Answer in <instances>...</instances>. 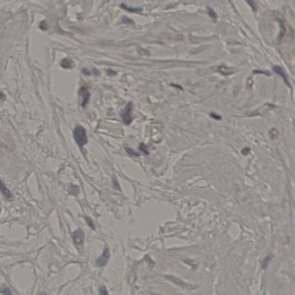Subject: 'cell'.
Returning <instances> with one entry per match:
<instances>
[{"label":"cell","mask_w":295,"mask_h":295,"mask_svg":"<svg viewBox=\"0 0 295 295\" xmlns=\"http://www.w3.org/2000/svg\"><path fill=\"white\" fill-rule=\"evenodd\" d=\"M80 93L83 96V102H82V106L84 107L85 104L87 103L88 99L89 98V93L88 91L84 87H83L80 89Z\"/></svg>","instance_id":"7"},{"label":"cell","mask_w":295,"mask_h":295,"mask_svg":"<svg viewBox=\"0 0 295 295\" xmlns=\"http://www.w3.org/2000/svg\"><path fill=\"white\" fill-rule=\"evenodd\" d=\"M125 150H126L127 153L131 156H140L138 153L134 151L133 149H131L128 147H125Z\"/></svg>","instance_id":"14"},{"label":"cell","mask_w":295,"mask_h":295,"mask_svg":"<svg viewBox=\"0 0 295 295\" xmlns=\"http://www.w3.org/2000/svg\"><path fill=\"white\" fill-rule=\"evenodd\" d=\"M269 135H270V137L273 140L277 138L278 135V130L275 128L272 129L269 131Z\"/></svg>","instance_id":"11"},{"label":"cell","mask_w":295,"mask_h":295,"mask_svg":"<svg viewBox=\"0 0 295 295\" xmlns=\"http://www.w3.org/2000/svg\"><path fill=\"white\" fill-rule=\"evenodd\" d=\"M133 105L131 102H129L127 104L124 110L122 111L121 113L122 119L126 125H130L132 122L131 118V112L133 110Z\"/></svg>","instance_id":"2"},{"label":"cell","mask_w":295,"mask_h":295,"mask_svg":"<svg viewBox=\"0 0 295 295\" xmlns=\"http://www.w3.org/2000/svg\"><path fill=\"white\" fill-rule=\"evenodd\" d=\"M107 73L110 76H115L117 74V72H115V71H114V70H113L111 69H108L107 70Z\"/></svg>","instance_id":"21"},{"label":"cell","mask_w":295,"mask_h":295,"mask_svg":"<svg viewBox=\"0 0 295 295\" xmlns=\"http://www.w3.org/2000/svg\"><path fill=\"white\" fill-rule=\"evenodd\" d=\"M85 220L86 222V223L88 224V226L92 229H95V225L94 224V222H93L92 220L91 219V218H90L89 216H85Z\"/></svg>","instance_id":"12"},{"label":"cell","mask_w":295,"mask_h":295,"mask_svg":"<svg viewBox=\"0 0 295 295\" xmlns=\"http://www.w3.org/2000/svg\"><path fill=\"white\" fill-rule=\"evenodd\" d=\"M246 1L248 2V3L250 5V6L252 8L253 10H256V5H255L254 1L253 0H246Z\"/></svg>","instance_id":"20"},{"label":"cell","mask_w":295,"mask_h":295,"mask_svg":"<svg viewBox=\"0 0 295 295\" xmlns=\"http://www.w3.org/2000/svg\"><path fill=\"white\" fill-rule=\"evenodd\" d=\"M39 28L42 30H46L48 28V26H47V24L46 23V22L45 21H42L41 23H40V25H39Z\"/></svg>","instance_id":"17"},{"label":"cell","mask_w":295,"mask_h":295,"mask_svg":"<svg viewBox=\"0 0 295 295\" xmlns=\"http://www.w3.org/2000/svg\"><path fill=\"white\" fill-rule=\"evenodd\" d=\"M99 294L100 295H107L108 294V292L107 291V289L103 285L102 286L100 289H99Z\"/></svg>","instance_id":"18"},{"label":"cell","mask_w":295,"mask_h":295,"mask_svg":"<svg viewBox=\"0 0 295 295\" xmlns=\"http://www.w3.org/2000/svg\"><path fill=\"white\" fill-rule=\"evenodd\" d=\"M73 135L75 140L79 146H83L88 142L86 130L83 127L81 126L76 127L74 130Z\"/></svg>","instance_id":"1"},{"label":"cell","mask_w":295,"mask_h":295,"mask_svg":"<svg viewBox=\"0 0 295 295\" xmlns=\"http://www.w3.org/2000/svg\"><path fill=\"white\" fill-rule=\"evenodd\" d=\"M61 65L63 68L69 69L73 67L74 63L73 61L69 58H64L62 60L61 62Z\"/></svg>","instance_id":"6"},{"label":"cell","mask_w":295,"mask_h":295,"mask_svg":"<svg viewBox=\"0 0 295 295\" xmlns=\"http://www.w3.org/2000/svg\"><path fill=\"white\" fill-rule=\"evenodd\" d=\"M211 116L215 120H220L221 119V116H219L218 115L215 114V113H211Z\"/></svg>","instance_id":"23"},{"label":"cell","mask_w":295,"mask_h":295,"mask_svg":"<svg viewBox=\"0 0 295 295\" xmlns=\"http://www.w3.org/2000/svg\"><path fill=\"white\" fill-rule=\"evenodd\" d=\"M93 73H94L96 75H99V71H98V70H96V69H94V70H93Z\"/></svg>","instance_id":"27"},{"label":"cell","mask_w":295,"mask_h":295,"mask_svg":"<svg viewBox=\"0 0 295 295\" xmlns=\"http://www.w3.org/2000/svg\"><path fill=\"white\" fill-rule=\"evenodd\" d=\"M110 258V251L108 248L106 247L102 255L98 258L96 260V265L99 267H103L107 264V262Z\"/></svg>","instance_id":"3"},{"label":"cell","mask_w":295,"mask_h":295,"mask_svg":"<svg viewBox=\"0 0 295 295\" xmlns=\"http://www.w3.org/2000/svg\"><path fill=\"white\" fill-rule=\"evenodd\" d=\"M1 292L3 293V294H5V295L11 294V292L10 291V289L8 288V287H1Z\"/></svg>","instance_id":"16"},{"label":"cell","mask_w":295,"mask_h":295,"mask_svg":"<svg viewBox=\"0 0 295 295\" xmlns=\"http://www.w3.org/2000/svg\"><path fill=\"white\" fill-rule=\"evenodd\" d=\"M84 233L80 229L75 231L73 234V239L77 246H82L84 244Z\"/></svg>","instance_id":"4"},{"label":"cell","mask_w":295,"mask_h":295,"mask_svg":"<svg viewBox=\"0 0 295 295\" xmlns=\"http://www.w3.org/2000/svg\"><path fill=\"white\" fill-rule=\"evenodd\" d=\"M250 149L249 148H244L242 151V153L243 155H247L249 152H250Z\"/></svg>","instance_id":"24"},{"label":"cell","mask_w":295,"mask_h":295,"mask_svg":"<svg viewBox=\"0 0 295 295\" xmlns=\"http://www.w3.org/2000/svg\"><path fill=\"white\" fill-rule=\"evenodd\" d=\"M122 23H124L125 24H130L134 23L133 20H131V19L126 17H124V19H122Z\"/></svg>","instance_id":"19"},{"label":"cell","mask_w":295,"mask_h":295,"mask_svg":"<svg viewBox=\"0 0 295 295\" xmlns=\"http://www.w3.org/2000/svg\"><path fill=\"white\" fill-rule=\"evenodd\" d=\"M139 149H140V151H141L142 152H143L144 153H145L146 155H148L149 154V152L148 151V149H147V146L145 145V144H144V143H141L140 145V147H139Z\"/></svg>","instance_id":"15"},{"label":"cell","mask_w":295,"mask_h":295,"mask_svg":"<svg viewBox=\"0 0 295 295\" xmlns=\"http://www.w3.org/2000/svg\"><path fill=\"white\" fill-rule=\"evenodd\" d=\"M1 191L2 194H3V196L6 199H9L11 198L12 195H11L10 191L6 188V187L2 183V182H1Z\"/></svg>","instance_id":"9"},{"label":"cell","mask_w":295,"mask_h":295,"mask_svg":"<svg viewBox=\"0 0 295 295\" xmlns=\"http://www.w3.org/2000/svg\"><path fill=\"white\" fill-rule=\"evenodd\" d=\"M121 7L122 8H123L124 9L127 10L130 12H132V13H140L142 10L141 8H135L128 7L125 3H122L121 5Z\"/></svg>","instance_id":"10"},{"label":"cell","mask_w":295,"mask_h":295,"mask_svg":"<svg viewBox=\"0 0 295 295\" xmlns=\"http://www.w3.org/2000/svg\"><path fill=\"white\" fill-rule=\"evenodd\" d=\"M273 70L275 73L280 75L284 79V80L287 84L288 85V86H290V84L289 83V81H288V77L286 75V73H285V72L283 70V69L281 67H280L279 66H275L273 68Z\"/></svg>","instance_id":"5"},{"label":"cell","mask_w":295,"mask_h":295,"mask_svg":"<svg viewBox=\"0 0 295 295\" xmlns=\"http://www.w3.org/2000/svg\"><path fill=\"white\" fill-rule=\"evenodd\" d=\"M208 14L211 18L213 20V21H216L217 20V15L216 14L214 11L211 8H208Z\"/></svg>","instance_id":"13"},{"label":"cell","mask_w":295,"mask_h":295,"mask_svg":"<svg viewBox=\"0 0 295 295\" xmlns=\"http://www.w3.org/2000/svg\"><path fill=\"white\" fill-rule=\"evenodd\" d=\"M218 70H219V72L222 75L226 76L231 75H232L234 73L233 70L231 69H230V68H228V67H227L225 66H223V65L220 66L218 68Z\"/></svg>","instance_id":"8"},{"label":"cell","mask_w":295,"mask_h":295,"mask_svg":"<svg viewBox=\"0 0 295 295\" xmlns=\"http://www.w3.org/2000/svg\"><path fill=\"white\" fill-rule=\"evenodd\" d=\"M82 73L85 76L91 75V72L88 69H87L86 68H85L82 69Z\"/></svg>","instance_id":"25"},{"label":"cell","mask_w":295,"mask_h":295,"mask_svg":"<svg viewBox=\"0 0 295 295\" xmlns=\"http://www.w3.org/2000/svg\"><path fill=\"white\" fill-rule=\"evenodd\" d=\"M172 85L173 86H174V87H176V88H179V89H180V90H182V89H183L182 87L181 86L179 85L172 84Z\"/></svg>","instance_id":"26"},{"label":"cell","mask_w":295,"mask_h":295,"mask_svg":"<svg viewBox=\"0 0 295 295\" xmlns=\"http://www.w3.org/2000/svg\"><path fill=\"white\" fill-rule=\"evenodd\" d=\"M139 53L141 55H149L150 53L148 51V50H144V49H141L140 51H139Z\"/></svg>","instance_id":"22"}]
</instances>
